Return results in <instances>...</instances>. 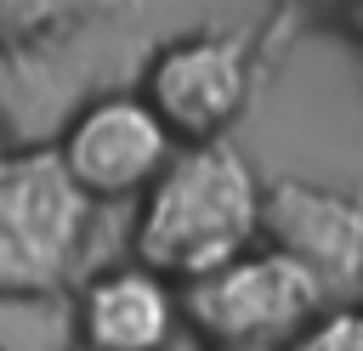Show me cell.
I'll return each instance as SVG.
<instances>
[{
    "label": "cell",
    "instance_id": "cell-7",
    "mask_svg": "<svg viewBox=\"0 0 363 351\" xmlns=\"http://www.w3.org/2000/svg\"><path fill=\"white\" fill-rule=\"evenodd\" d=\"M74 328L85 351H164L182 328V294L136 260H119L79 283Z\"/></svg>",
    "mask_w": 363,
    "mask_h": 351
},
{
    "label": "cell",
    "instance_id": "cell-1",
    "mask_svg": "<svg viewBox=\"0 0 363 351\" xmlns=\"http://www.w3.org/2000/svg\"><path fill=\"white\" fill-rule=\"evenodd\" d=\"M267 181L233 142L176 147L159 181L136 198L130 260L170 289H187L261 243Z\"/></svg>",
    "mask_w": 363,
    "mask_h": 351
},
{
    "label": "cell",
    "instance_id": "cell-9",
    "mask_svg": "<svg viewBox=\"0 0 363 351\" xmlns=\"http://www.w3.org/2000/svg\"><path fill=\"white\" fill-rule=\"evenodd\" d=\"M278 351H363V300H329L295 340Z\"/></svg>",
    "mask_w": 363,
    "mask_h": 351
},
{
    "label": "cell",
    "instance_id": "cell-6",
    "mask_svg": "<svg viewBox=\"0 0 363 351\" xmlns=\"http://www.w3.org/2000/svg\"><path fill=\"white\" fill-rule=\"evenodd\" d=\"M261 243L312 272L335 300L363 283V198L306 176H278L261 192Z\"/></svg>",
    "mask_w": 363,
    "mask_h": 351
},
{
    "label": "cell",
    "instance_id": "cell-2",
    "mask_svg": "<svg viewBox=\"0 0 363 351\" xmlns=\"http://www.w3.org/2000/svg\"><path fill=\"white\" fill-rule=\"evenodd\" d=\"M91 215L51 147H23L0 176V300L62 294L85 260Z\"/></svg>",
    "mask_w": 363,
    "mask_h": 351
},
{
    "label": "cell",
    "instance_id": "cell-3",
    "mask_svg": "<svg viewBox=\"0 0 363 351\" xmlns=\"http://www.w3.org/2000/svg\"><path fill=\"white\" fill-rule=\"evenodd\" d=\"M176 294H182V323L216 351H267V345L278 351L329 306V289L267 243H255L250 255L227 260L221 272Z\"/></svg>",
    "mask_w": 363,
    "mask_h": 351
},
{
    "label": "cell",
    "instance_id": "cell-5",
    "mask_svg": "<svg viewBox=\"0 0 363 351\" xmlns=\"http://www.w3.org/2000/svg\"><path fill=\"white\" fill-rule=\"evenodd\" d=\"M51 159L79 187V198L96 209V204L142 198L159 181V170L176 159V142L164 136V125L147 113L136 91H102L62 119Z\"/></svg>",
    "mask_w": 363,
    "mask_h": 351
},
{
    "label": "cell",
    "instance_id": "cell-4",
    "mask_svg": "<svg viewBox=\"0 0 363 351\" xmlns=\"http://www.w3.org/2000/svg\"><path fill=\"white\" fill-rule=\"evenodd\" d=\"M250 85H255L250 40L221 28H193L147 57L136 96L176 147H204V142H227L233 119L250 108Z\"/></svg>",
    "mask_w": 363,
    "mask_h": 351
},
{
    "label": "cell",
    "instance_id": "cell-8",
    "mask_svg": "<svg viewBox=\"0 0 363 351\" xmlns=\"http://www.w3.org/2000/svg\"><path fill=\"white\" fill-rule=\"evenodd\" d=\"M74 6H45V0H0V51H40L62 28H74Z\"/></svg>",
    "mask_w": 363,
    "mask_h": 351
},
{
    "label": "cell",
    "instance_id": "cell-10",
    "mask_svg": "<svg viewBox=\"0 0 363 351\" xmlns=\"http://www.w3.org/2000/svg\"><path fill=\"white\" fill-rule=\"evenodd\" d=\"M17 153H23V147H17V136H11V125L0 119V176H6L11 164H17Z\"/></svg>",
    "mask_w": 363,
    "mask_h": 351
}]
</instances>
